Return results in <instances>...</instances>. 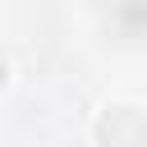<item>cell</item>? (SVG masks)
Wrapping results in <instances>:
<instances>
[{"mask_svg":"<svg viewBox=\"0 0 147 147\" xmlns=\"http://www.w3.org/2000/svg\"><path fill=\"white\" fill-rule=\"evenodd\" d=\"M0 78H5V60H0Z\"/></svg>","mask_w":147,"mask_h":147,"instance_id":"obj_1","label":"cell"}]
</instances>
